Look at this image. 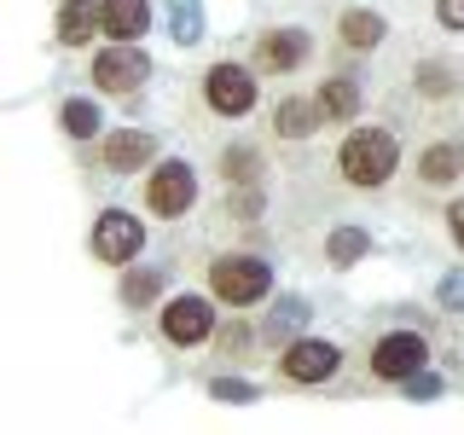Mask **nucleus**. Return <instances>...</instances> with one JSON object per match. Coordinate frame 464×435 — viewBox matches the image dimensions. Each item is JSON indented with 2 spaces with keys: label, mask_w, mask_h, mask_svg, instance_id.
<instances>
[{
  "label": "nucleus",
  "mask_w": 464,
  "mask_h": 435,
  "mask_svg": "<svg viewBox=\"0 0 464 435\" xmlns=\"http://www.w3.org/2000/svg\"><path fill=\"white\" fill-rule=\"evenodd\" d=\"M395 157H401V145L395 134H383V128H360V134H348L343 140V174H348V186H383L389 174H395Z\"/></svg>",
  "instance_id": "f257e3e1"
},
{
  "label": "nucleus",
  "mask_w": 464,
  "mask_h": 435,
  "mask_svg": "<svg viewBox=\"0 0 464 435\" xmlns=\"http://www.w3.org/2000/svg\"><path fill=\"white\" fill-rule=\"evenodd\" d=\"M209 290L221 302H232V308H250V302H261L273 290V267L256 256H221V261H209Z\"/></svg>",
  "instance_id": "f03ea898"
},
{
  "label": "nucleus",
  "mask_w": 464,
  "mask_h": 435,
  "mask_svg": "<svg viewBox=\"0 0 464 435\" xmlns=\"http://www.w3.org/2000/svg\"><path fill=\"white\" fill-rule=\"evenodd\" d=\"M140 244H145L140 215H128V209H105V215L93 221V256H99V261H111V267H128V261L140 256Z\"/></svg>",
  "instance_id": "7ed1b4c3"
},
{
  "label": "nucleus",
  "mask_w": 464,
  "mask_h": 435,
  "mask_svg": "<svg viewBox=\"0 0 464 435\" xmlns=\"http://www.w3.org/2000/svg\"><path fill=\"white\" fill-rule=\"evenodd\" d=\"M424 366H430V343L418 337V331H389V337L372 348V377H383V383H401V377H412Z\"/></svg>",
  "instance_id": "20e7f679"
},
{
  "label": "nucleus",
  "mask_w": 464,
  "mask_h": 435,
  "mask_svg": "<svg viewBox=\"0 0 464 435\" xmlns=\"http://www.w3.org/2000/svg\"><path fill=\"white\" fill-rule=\"evenodd\" d=\"M198 203V180H192V169L186 163H157L151 169V180H145V209L151 215H186Z\"/></svg>",
  "instance_id": "39448f33"
},
{
  "label": "nucleus",
  "mask_w": 464,
  "mask_h": 435,
  "mask_svg": "<svg viewBox=\"0 0 464 435\" xmlns=\"http://www.w3.org/2000/svg\"><path fill=\"white\" fill-rule=\"evenodd\" d=\"M203 99H209L215 116H244V111L256 105V76L227 58V64H215L209 76H203Z\"/></svg>",
  "instance_id": "423d86ee"
},
{
  "label": "nucleus",
  "mask_w": 464,
  "mask_h": 435,
  "mask_svg": "<svg viewBox=\"0 0 464 435\" xmlns=\"http://www.w3.org/2000/svg\"><path fill=\"white\" fill-rule=\"evenodd\" d=\"M343 366V354H337V343H319V337H296L279 354V372H285V383H325L331 372Z\"/></svg>",
  "instance_id": "0eeeda50"
},
{
  "label": "nucleus",
  "mask_w": 464,
  "mask_h": 435,
  "mask_svg": "<svg viewBox=\"0 0 464 435\" xmlns=\"http://www.w3.org/2000/svg\"><path fill=\"white\" fill-rule=\"evenodd\" d=\"M145 76H151V58H145L134 41H122V47H111V53L93 58V82L105 87V93H134Z\"/></svg>",
  "instance_id": "6e6552de"
},
{
  "label": "nucleus",
  "mask_w": 464,
  "mask_h": 435,
  "mask_svg": "<svg viewBox=\"0 0 464 435\" xmlns=\"http://www.w3.org/2000/svg\"><path fill=\"white\" fill-rule=\"evenodd\" d=\"M215 331V308L203 296H174L169 308H163V337L174 343V348H192V343H203Z\"/></svg>",
  "instance_id": "1a4fd4ad"
},
{
  "label": "nucleus",
  "mask_w": 464,
  "mask_h": 435,
  "mask_svg": "<svg viewBox=\"0 0 464 435\" xmlns=\"http://www.w3.org/2000/svg\"><path fill=\"white\" fill-rule=\"evenodd\" d=\"M256 58H261V70L285 76V70H296L302 58H308V35H302V29H267L261 47H256Z\"/></svg>",
  "instance_id": "9d476101"
},
{
  "label": "nucleus",
  "mask_w": 464,
  "mask_h": 435,
  "mask_svg": "<svg viewBox=\"0 0 464 435\" xmlns=\"http://www.w3.org/2000/svg\"><path fill=\"white\" fill-rule=\"evenodd\" d=\"M157 157V140L145 134V128H122V134L105 140V169L111 174H134L140 163H151Z\"/></svg>",
  "instance_id": "9b49d317"
},
{
  "label": "nucleus",
  "mask_w": 464,
  "mask_h": 435,
  "mask_svg": "<svg viewBox=\"0 0 464 435\" xmlns=\"http://www.w3.org/2000/svg\"><path fill=\"white\" fill-rule=\"evenodd\" d=\"M93 29H105V6H93V0H58V41L64 47H87Z\"/></svg>",
  "instance_id": "f8f14e48"
},
{
  "label": "nucleus",
  "mask_w": 464,
  "mask_h": 435,
  "mask_svg": "<svg viewBox=\"0 0 464 435\" xmlns=\"http://www.w3.org/2000/svg\"><path fill=\"white\" fill-rule=\"evenodd\" d=\"M105 6V35L111 41H140L151 29V0H99Z\"/></svg>",
  "instance_id": "ddd939ff"
},
{
  "label": "nucleus",
  "mask_w": 464,
  "mask_h": 435,
  "mask_svg": "<svg viewBox=\"0 0 464 435\" xmlns=\"http://www.w3.org/2000/svg\"><path fill=\"white\" fill-rule=\"evenodd\" d=\"M319 116H325V122H354V111H360V87L348 82V76H331L325 87H319Z\"/></svg>",
  "instance_id": "4468645a"
},
{
  "label": "nucleus",
  "mask_w": 464,
  "mask_h": 435,
  "mask_svg": "<svg viewBox=\"0 0 464 435\" xmlns=\"http://www.w3.org/2000/svg\"><path fill=\"white\" fill-rule=\"evenodd\" d=\"M418 174H424V180L430 186H447V180H459V174H464V145H430V151L424 157H418Z\"/></svg>",
  "instance_id": "2eb2a0df"
},
{
  "label": "nucleus",
  "mask_w": 464,
  "mask_h": 435,
  "mask_svg": "<svg viewBox=\"0 0 464 435\" xmlns=\"http://www.w3.org/2000/svg\"><path fill=\"white\" fill-rule=\"evenodd\" d=\"M273 122H279V134L285 140H308L325 116H319V105H308V99H285L279 111H273Z\"/></svg>",
  "instance_id": "dca6fc26"
},
{
  "label": "nucleus",
  "mask_w": 464,
  "mask_h": 435,
  "mask_svg": "<svg viewBox=\"0 0 464 435\" xmlns=\"http://www.w3.org/2000/svg\"><path fill=\"white\" fill-rule=\"evenodd\" d=\"M366 250H372V232H360V227H337L325 238V261H331V267H354Z\"/></svg>",
  "instance_id": "f3484780"
},
{
  "label": "nucleus",
  "mask_w": 464,
  "mask_h": 435,
  "mask_svg": "<svg viewBox=\"0 0 464 435\" xmlns=\"http://www.w3.org/2000/svg\"><path fill=\"white\" fill-rule=\"evenodd\" d=\"M343 41H348V47H377V41H383L389 35V24L383 18H377V12H366V6H354V12H343Z\"/></svg>",
  "instance_id": "a211bd4d"
},
{
  "label": "nucleus",
  "mask_w": 464,
  "mask_h": 435,
  "mask_svg": "<svg viewBox=\"0 0 464 435\" xmlns=\"http://www.w3.org/2000/svg\"><path fill=\"white\" fill-rule=\"evenodd\" d=\"M169 35L180 47H198L203 41V0H169Z\"/></svg>",
  "instance_id": "6ab92c4d"
},
{
  "label": "nucleus",
  "mask_w": 464,
  "mask_h": 435,
  "mask_svg": "<svg viewBox=\"0 0 464 435\" xmlns=\"http://www.w3.org/2000/svg\"><path fill=\"white\" fill-rule=\"evenodd\" d=\"M58 122H64V134H70V140H93L105 116H99V105H93V99H64Z\"/></svg>",
  "instance_id": "aec40b11"
},
{
  "label": "nucleus",
  "mask_w": 464,
  "mask_h": 435,
  "mask_svg": "<svg viewBox=\"0 0 464 435\" xmlns=\"http://www.w3.org/2000/svg\"><path fill=\"white\" fill-rule=\"evenodd\" d=\"M302 325H308V302H302V296H285L279 308L267 314V337L273 343H279V337H296Z\"/></svg>",
  "instance_id": "412c9836"
},
{
  "label": "nucleus",
  "mask_w": 464,
  "mask_h": 435,
  "mask_svg": "<svg viewBox=\"0 0 464 435\" xmlns=\"http://www.w3.org/2000/svg\"><path fill=\"white\" fill-rule=\"evenodd\" d=\"M221 174H227V186H250L256 174H261V157L250 151V145H238V151H221Z\"/></svg>",
  "instance_id": "4be33fe9"
},
{
  "label": "nucleus",
  "mask_w": 464,
  "mask_h": 435,
  "mask_svg": "<svg viewBox=\"0 0 464 435\" xmlns=\"http://www.w3.org/2000/svg\"><path fill=\"white\" fill-rule=\"evenodd\" d=\"M157 290H163V273H157V267L128 273V279H122V302H128V308H145V302H157Z\"/></svg>",
  "instance_id": "5701e85b"
},
{
  "label": "nucleus",
  "mask_w": 464,
  "mask_h": 435,
  "mask_svg": "<svg viewBox=\"0 0 464 435\" xmlns=\"http://www.w3.org/2000/svg\"><path fill=\"white\" fill-rule=\"evenodd\" d=\"M209 395L227 401V406H250V401H256V383H244V377H215Z\"/></svg>",
  "instance_id": "b1692460"
},
{
  "label": "nucleus",
  "mask_w": 464,
  "mask_h": 435,
  "mask_svg": "<svg viewBox=\"0 0 464 435\" xmlns=\"http://www.w3.org/2000/svg\"><path fill=\"white\" fill-rule=\"evenodd\" d=\"M401 389H406V401H435V395H441V377H435V372H412V377H401Z\"/></svg>",
  "instance_id": "393cba45"
},
{
  "label": "nucleus",
  "mask_w": 464,
  "mask_h": 435,
  "mask_svg": "<svg viewBox=\"0 0 464 435\" xmlns=\"http://www.w3.org/2000/svg\"><path fill=\"white\" fill-rule=\"evenodd\" d=\"M418 87H424V93H435V99L453 93V70H447V64H424V70H418Z\"/></svg>",
  "instance_id": "a878e982"
},
{
  "label": "nucleus",
  "mask_w": 464,
  "mask_h": 435,
  "mask_svg": "<svg viewBox=\"0 0 464 435\" xmlns=\"http://www.w3.org/2000/svg\"><path fill=\"white\" fill-rule=\"evenodd\" d=\"M227 209L238 215V221H256V215H261V192H256V186H238V192L227 198Z\"/></svg>",
  "instance_id": "bb28decb"
},
{
  "label": "nucleus",
  "mask_w": 464,
  "mask_h": 435,
  "mask_svg": "<svg viewBox=\"0 0 464 435\" xmlns=\"http://www.w3.org/2000/svg\"><path fill=\"white\" fill-rule=\"evenodd\" d=\"M435 296H441V308H447V314H464V267H459V273H447Z\"/></svg>",
  "instance_id": "cd10ccee"
},
{
  "label": "nucleus",
  "mask_w": 464,
  "mask_h": 435,
  "mask_svg": "<svg viewBox=\"0 0 464 435\" xmlns=\"http://www.w3.org/2000/svg\"><path fill=\"white\" fill-rule=\"evenodd\" d=\"M435 18L441 29H464V0H435Z\"/></svg>",
  "instance_id": "c85d7f7f"
},
{
  "label": "nucleus",
  "mask_w": 464,
  "mask_h": 435,
  "mask_svg": "<svg viewBox=\"0 0 464 435\" xmlns=\"http://www.w3.org/2000/svg\"><path fill=\"white\" fill-rule=\"evenodd\" d=\"M447 232H453V238L464 244V198L453 203V209H447Z\"/></svg>",
  "instance_id": "c756f323"
},
{
  "label": "nucleus",
  "mask_w": 464,
  "mask_h": 435,
  "mask_svg": "<svg viewBox=\"0 0 464 435\" xmlns=\"http://www.w3.org/2000/svg\"><path fill=\"white\" fill-rule=\"evenodd\" d=\"M244 343H250V337H244L238 325H232V331H221V348H227V354H232V348H244Z\"/></svg>",
  "instance_id": "7c9ffc66"
}]
</instances>
